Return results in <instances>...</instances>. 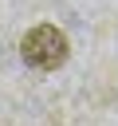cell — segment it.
Wrapping results in <instances>:
<instances>
[{
    "label": "cell",
    "mask_w": 118,
    "mask_h": 126,
    "mask_svg": "<svg viewBox=\"0 0 118 126\" xmlns=\"http://www.w3.org/2000/svg\"><path fill=\"white\" fill-rule=\"evenodd\" d=\"M67 51H71V43H67L63 28H55V24H35V28L20 39V55H24V63H28V67H39V71H55V67H63Z\"/></svg>",
    "instance_id": "obj_1"
}]
</instances>
